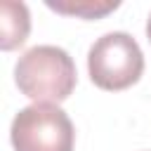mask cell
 Segmentation results:
<instances>
[{"label":"cell","mask_w":151,"mask_h":151,"mask_svg":"<svg viewBox=\"0 0 151 151\" xmlns=\"http://www.w3.org/2000/svg\"><path fill=\"white\" fill-rule=\"evenodd\" d=\"M76 64L66 50L38 45L24 52L14 66V80L24 97L35 104H59L76 87Z\"/></svg>","instance_id":"1"},{"label":"cell","mask_w":151,"mask_h":151,"mask_svg":"<svg viewBox=\"0 0 151 151\" xmlns=\"http://www.w3.org/2000/svg\"><path fill=\"white\" fill-rule=\"evenodd\" d=\"M31 31V17L24 2L5 0L0 7V47L14 50L26 42Z\"/></svg>","instance_id":"4"},{"label":"cell","mask_w":151,"mask_h":151,"mask_svg":"<svg viewBox=\"0 0 151 151\" xmlns=\"http://www.w3.org/2000/svg\"><path fill=\"white\" fill-rule=\"evenodd\" d=\"M146 38H149V42H151V17H149V21H146Z\"/></svg>","instance_id":"6"},{"label":"cell","mask_w":151,"mask_h":151,"mask_svg":"<svg viewBox=\"0 0 151 151\" xmlns=\"http://www.w3.org/2000/svg\"><path fill=\"white\" fill-rule=\"evenodd\" d=\"M87 71L99 90H127L142 78L144 54L130 33L113 31L94 40L87 52Z\"/></svg>","instance_id":"2"},{"label":"cell","mask_w":151,"mask_h":151,"mask_svg":"<svg viewBox=\"0 0 151 151\" xmlns=\"http://www.w3.org/2000/svg\"><path fill=\"white\" fill-rule=\"evenodd\" d=\"M14 151H73V123L57 104H31L12 120Z\"/></svg>","instance_id":"3"},{"label":"cell","mask_w":151,"mask_h":151,"mask_svg":"<svg viewBox=\"0 0 151 151\" xmlns=\"http://www.w3.org/2000/svg\"><path fill=\"white\" fill-rule=\"evenodd\" d=\"M120 2L118 0H47V7L68 14V17H80V19H101L109 12H113Z\"/></svg>","instance_id":"5"}]
</instances>
